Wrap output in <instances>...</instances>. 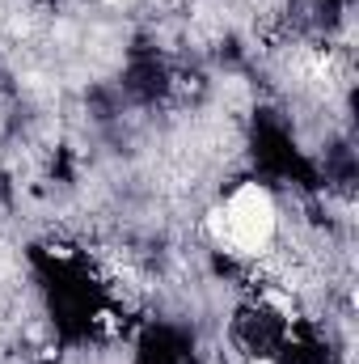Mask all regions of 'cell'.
Masks as SVG:
<instances>
[{
    "mask_svg": "<svg viewBox=\"0 0 359 364\" xmlns=\"http://www.w3.org/2000/svg\"><path fill=\"white\" fill-rule=\"evenodd\" d=\"M211 237L224 242L228 250L237 255H263L275 237V225H279V212H275V199H270L267 186L258 182H245L233 191V199L224 208L211 212Z\"/></svg>",
    "mask_w": 359,
    "mask_h": 364,
    "instance_id": "6da1fadb",
    "label": "cell"
},
{
    "mask_svg": "<svg viewBox=\"0 0 359 364\" xmlns=\"http://www.w3.org/2000/svg\"><path fill=\"white\" fill-rule=\"evenodd\" d=\"M114 4H118V0H114Z\"/></svg>",
    "mask_w": 359,
    "mask_h": 364,
    "instance_id": "7a4b0ae2",
    "label": "cell"
}]
</instances>
